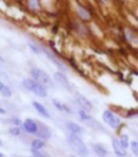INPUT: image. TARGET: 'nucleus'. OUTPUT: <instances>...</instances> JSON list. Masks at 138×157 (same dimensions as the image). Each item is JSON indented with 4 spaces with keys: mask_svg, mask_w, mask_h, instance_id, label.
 Segmentation results:
<instances>
[{
    "mask_svg": "<svg viewBox=\"0 0 138 157\" xmlns=\"http://www.w3.org/2000/svg\"><path fill=\"white\" fill-rule=\"evenodd\" d=\"M22 84L26 89L31 91L35 95L41 98H45L48 96V92L45 90V88L44 85L36 82L35 80H31V78H25L24 81L22 82Z\"/></svg>",
    "mask_w": 138,
    "mask_h": 157,
    "instance_id": "1",
    "label": "nucleus"
},
{
    "mask_svg": "<svg viewBox=\"0 0 138 157\" xmlns=\"http://www.w3.org/2000/svg\"><path fill=\"white\" fill-rule=\"evenodd\" d=\"M30 75L32 76L33 80H35L36 82H38L44 87H52L53 86L50 76L47 72H44V70L38 68V67H33V68H31Z\"/></svg>",
    "mask_w": 138,
    "mask_h": 157,
    "instance_id": "2",
    "label": "nucleus"
},
{
    "mask_svg": "<svg viewBox=\"0 0 138 157\" xmlns=\"http://www.w3.org/2000/svg\"><path fill=\"white\" fill-rule=\"evenodd\" d=\"M68 142L71 149L80 156H87L89 154L88 149L86 148L85 144L80 140L75 133H72L68 137Z\"/></svg>",
    "mask_w": 138,
    "mask_h": 157,
    "instance_id": "3",
    "label": "nucleus"
},
{
    "mask_svg": "<svg viewBox=\"0 0 138 157\" xmlns=\"http://www.w3.org/2000/svg\"><path fill=\"white\" fill-rule=\"evenodd\" d=\"M102 117H103V120H104L110 127H112L113 129L118 128L120 123H121L120 118L118 117H117L113 113H112V112L109 110H106L104 113H103Z\"/></svg>",
    "mask_w": 138,
    "mask_h": 157,
    "instance_id": "4",
    "label": "nucleus"
},
{
    "mask_svg": "<svg viewBox=\"0 0 138 157\" xmlns=\"http://www.w3.org/2000/svg\"><path fill=\"white\" fill-rule=\"evenodd\" d=\"M42 50L45 54V56H47V57L50 60V62H52L61 71H67V67L65 66V64L63 62H61L58 58H57L51 51L45 49V48H42Z\"/></svg>",
    "mask_w": 138,
    "mask_h": 157,
    "instance_id": "5",
    "label": "nucleus"
},
{
    "mask_svg": "<svg viewBox=\"0 0 138 157\" xmlns=\"http://www.w3.org/2000/svg\"><path fill=\"white\" fill-rule=\"evenodd\" d=\"M75 99L77 103L82 107V110L86 111V112H90L92 110V104L89 100L84 97L82 96V94H76V97H75Z\"/></svg>",
    "mask_w": 138,
    "mask_h": 157,
    "instance_id": "6",
    "label": "nucleus"
},
{
    "mask_svg": "<svg viewBox=\"0 0 138 157\" xmlns=\"http://www.w3.org/2000/svg\"><path fill=\"white\" fill-rule=\"evenodd\" d=\"M113 148L114 153H116L117 156L123 157V156H126V154H127V151H126L125 148L121 145L120 141L117 140V138H113Z\"/></svg>",
    "mask_w": 138,
    "mask_h": 157,
    "instance_id": "7",
    "label": "nucleus"
},
{
    "mask_svg": "<svg viewBox=\"0 0 138 157\" xmlns=\"http://www.w3.org/2000/svg\"><path fill=\"white\" fill-rule=\"evenodd\" d=\"M53 78L58 83L62 84L63 86L67 87L69 85V82H68V80H67L66 76L62 71H57V72H55L54 75H53Z\"/></svg>",
    "mask_w": 138,
    "mask_h": 157,
    "instance_id": "8",
    "label": "nucleus"
},
{
    "mask_svg": "<svg viewBox=\"0 0 138 157\" xmlns=\"http://www.w3.org/2000/svg\"><path fill=\"white\" fill-rule=\"evenodd\" d=\"M24 128L29 133H36L37 132V124L32 119H29V118L26 119L24 123Z\"/></svg>",
    "mask_w": 138,
    "mask_h": 157,
    "instance_id": "9",
    "label": "nucleus"
},
{
    "mask_svg": "<svg viewBox=\"0 0 138 157\" xmlns=\"http://www.w3.org/2000/svg\"><path fill=\"white\" fill-rule=\"evenodd\" d=\"M77 13H78V15L82 18V20H89L91 18V14L88 10L84 8V7H82V6H79L78 9H77Z\"/></svg>",
    "mask_w": 138,
    "mask_h": 157,
    "instance_id": "10",
    "label": "nucleus"
},
{
    "mask_svg": "<svg viewBox=\"0 0 138 157\" xmlns=\"http://www.w3.org/2000/svg\"><path fill=\"white\" fill-rule=\"evenodd\" d=\"M36 134H37V136H39L40 138L48 139V138H49V136H50V132H49L48 129L44 128V126L42 124V129H39V128L37 127Z\"/></svg>",
    "mask_w": 138,
    "mask_h": 157,
    "instance_id": "11",
    "label": "nucleus"
},
{
    "mask_svg": "<svg viewBox=\"0 0 138 157\" xmlns=\"http://www.w3.org/2000/svg\"><path fill=\"white\" fill-rule=\"evenodd\" d=\"M33 106L34 108H35L37 110V112L39 114H41L42 116L45 117H49V114H48V112L47 111V109L44 108V105H42L40 102H37V101H34L33 102Z\"/></svg>",
    "mask_w": 138,
    "mask_h": 157,
    "instance_id": "12",
    "label": "nucleus"
},
{
    "mask_svg": "<svg viewBox=\"0 0 138 157\" xmlns=\"http://www.w3.org/2000/svg\"><path fill=\"white\" fill-rule=\"evenodd\" d=\"M66 127L67 129L72 132L73 133L77 134V133H79V132H82V127H80L79 125H78L77 123H74V122H68L67 124H66Z\"/></svg>",
    "mask_w": 138,
    "mask_h": 157,
    "instance_id": "13",
    "label": "nucleus"
},
{
    "mask_svg": "<svg viewBox=\"0 0 138 157\" xmlns=\"http://www.w3.org/2000/svg\"><path fill=\"white\" fill-rule=\"evenodd\" d=\"M94 150H95V151H96V153L98 155V156H100V157H104V156H106V154H107V151H106V149L105 148H103L101 145H95L94 146Z\"/></svg>",
    "mask_w": 138,
    "mask_h": 157,
    "instance_id": "14",
    "label": "nucleus"
},
{
    "mask_svg": "<svg viewBox=\"0 0 138 157\" xmlns=\"http://www.w3.org/2000/svg\"><path fill=\"white\" fill-rule=\"evenodd\" d=\"M44 146V141L42 139H34L31 143V147L34 150H40Z\"/></svg>",
    "mask_w": 138,
    "mask_h": 157,
    "instance_id": "15",
    "label": "nucleus"
},
{
    "mask_svg": "<svg viewBox=\"0 0 138 157\" xmlns=\"http://www.w3.org/2000/svg\"><path fill=\"white\" fill-rule=\"evenodd\" d=\"M120 143L125 149L129 147V136L127 134H122L120 138Z\"/></svg>",
    "mask_w": 138,
    "mask_h": 157,
    "instance_id": "16",
    "label": "nucleus"
},
{
    "mask_svg": "<svg viewBox=\"0 0 138 157\" xmlns=\"http://www.w3.org/2000/svg\"><path fill=\"white\" fill-rule=\"evenodd\" d=\"M0 93H1V95H2L3 97H5V98H10V97H11V90L10 89V87H8V86H4Z\"/></svg>",
    "mask_w": 138,
    "mask_h": 157,
    "instance_id": "17",
    "label": "nucleus"
},
{
    "mask_svg": "<svg viewBox=\"0 0 138 157\" xmlns=\"http://www.w3.org/2000/svg\"><path fill=\"white\" fill-rule=\"evenodd\" d=\"M29 6L32 10H38L40 8L39 0H29Z\"/></svg>",
    "mask_w": 138,
    "mask_h": 157,
    "instance_id": "18",
    "label": "nucleus"
},
{
    "mask_svg": "<svg viewBox=\"0 0 138 157\" xmlns=\"http://www.w3.org/2000/svg\"><path fill=\"white\" fill-rule=\"evenodd\" d=\"M131 148H132V153L138 157V142L136 141H132L131 143Z\"/></svg>",
    "mask_w": 138,
    "mask_h": 157,
    "instance_id": "19",
    "label": "nucleus"
},
{
    "mask_svg": "<svg viewBox=\"0 0 138 157\" xmlns=\"http://www.w3.org/2000/svg\"><path fill=\"white\" fill-rule=\"evenodd\" d=\"M126 35H127V38H128L132 43H133V44H137V43H138V39L132 34V33H131L129 30L126 31Z\"/></svg>",
    "mask_w": 138,
    "mask_h": 157,
    "instance_id": "20",
    "label": "nucleus"
},
{
    "mask_svg": "<svg viewBox=\"0 0 138 157\" xmlns=\"http://www.w3.org/2000/svg\"><path fill=\"white\" fill-rule=\"evenodd\" d=\"M29 47L30 48V49H31L34 53H35V54H41V52L43 51L42 48H38L37 46H35V44H29Z\"/></svg>",
    "mask_w": 138,
    "mask_h": 157,
    "instance_id": "21",
    "label": "nucleus"
},
{
    "mask_svg": "<svg viewBox=\"0 0 138 157\" xmlns=\"http://www.w3.org/2000/svg\"><path fill=\"white\" fill-rule=\"evenodd\" d=\"M79 117H82L83 120H87V119H90L91 117H90V116L88 115V114H86V111H84V110H79Z\"/></svg>",
    "mask_w": 138,
    "mask_h": 157,
    "instance_id": "22",
    "label": "nucleus"
},
{
    "mask_svg": "<svg viewBox=\"0 0 138 157\" xmlns=\"http://www.w3.org/2000/svg\"><path fill=\"white\" fill-rule=\"evenodd\" d=\"M9 132H10V133L11 134V136H19V134H20V129L19 128H16V127H14V128H10Z\"/></svg>",
    "mask_w": 138,
    "mask_h": 157,
    "instance_id": "23",
    "label": "nucleus"
},
{
    "mask_svg": "<svg viewBox=\"0 0 138 157\" xmlns=\"http://www.w3.org/2000/svg\"><path fill=\"white\" fill-rule=\"evenodd\" d=\"M53 103H54V105H55V107L58 109V110H60V111H63V107H64V105H63V104H61L58 100H56V99H54L53 100Z\"/></svg>",
    "mask_w": 138,
    "mask_h": 157,
    "instance_id": "24",
    "label": "nucleus"
},
{
    "mask_svg": "<svg viewBox=\"0 0 138 157\" xmlns=\"http://www.w3.org/2000/svg\"><path fill=\"white\" fill-rule=\"evenodd\" d=\"M0 78H4V80H8V78H9L8 74L6 73V71L2 68V67H0Z\"/></svg>",
    "mask_w": 138,
    "mask_h": 157,
    "instance_id": "25",
    "label": "nucleus"
},
{
    "mask_svg": "<svg viewBox=\"0 0 138 157\" xmlns=\"http://www.w3.org/2000/svg\"><path fill=\"white\" fill-rule=\"evenodd\" d=\"M31 152H32V154H33L34 157H44L40 151H38V150H34V149H32V150H31Z\"/></svg>",
    "mask_w": 138,
    "mask_h": 157,
    "instance_id": "26",
    "label": "nucleus"
},
{
    "mask_svg": "<svg viewBox=\"0 0 138 157\" xmlns=\"http://www.w3.org/2000/svg\"><path fill=\"white\" fill-rule=\"evenodd\" d=\"M13 122L15 123V124H17V125H20V124H21L20 120H19V119H17V118H14V119H13Z\"/></svg>",
    "mask_w": 138,
    "mask_h": 157,
    "instance_id": "27",
    "label": "nucleus"
},
{
    "mask_svg": "<svg viewBox=\"0 0 138 157\" xmlns=\"http://www.w3.org/2000/svg\"><path fill=\"white\" fill-rule=\"evenodd\" d=\"M100 1L103 3V4H105V5H107V4H109V2H110V0H100Z\"/></svg>",
    "mask_w": 138,
    "mask_h": 157,
    "instance_id": "28",
    "label": "nucleus"
},
{
    "mask_svg": "<svg viewBox=\"0 0 138 157\" xmlns=\"http://www.w3.org/2000/svg\"><path fill=\"white\" fill-rule=\"evenodd\" d=\"M5 85H4V83L2 82H0V92H1V90L3 89V87H4Z\"/></svg>",
    "mask_w": 138,
    "mask_h": 157,
    "instance_id": "29",
    "label": "nucleus"
},
{
    "mask_svg": "<svg viewBox=\"0 0 138 157\" xmlns=\"http://www.w3.org/2000/svg\"><path fill=\"white\" fill-rule=\"evenodd\" d=\"M0 114H5V110L0 107Z\"/></svg>",
    "mask_w": 138,
    "mask_h": 157,
    "instance_id": "30",
    "label": "nucleus"
},
{
    "mask_svg": "<svg viewBox=\"0 0 138 157\" xmlns=\"http://www.w3.org/2000/svg\"><path fill=\"white\" fill-rule=\"evenodd\" d=\"M0 62H2V63H4V62H5V61H4V58L2 57L1 55H0Z\"/></svg>",
    "mask_w": 138,
    "mask_h": 157,
    "instance_id": "31",
    "label": "nucleus"
},
{
    "mask_svg": "<svg viewBox=\"0 0 138 157\" xmlns=\"http://www.w3.org/2000/svg\"><path fill=\"white\" fill-rule=\"evenodd\" d=\"M0 157H4V155H3V154H2L1 152H0Z\"/></svg>",
    "mask_w": 138,
    "mask_h": 157,
    "instance_id": "32",
    "label": "nucleus"
},
{
    "mask_svg": "<svg viewBox=\"0 0 138 157\" xmlns=\"http://www.w3.org/2000/svg\"><path fill=\"white\" fill-rule=\"evenodd\" d=\"M1 144H2V141H1V139H0V146H1Z\"/></svg>",
    "mask_w": 138,
    "mask_h": 157,
    "instance_id": "33",
    "label": "nucleus"
},
{
    "mask_svg": "<svg viewBox=\"0 0 138 157\" xmlns=\"http://www.w3.org/2000/svg\"><path fill=\"white\" fill-rule=\"evenodd\" d=\"M26 157H32V156H26Z\"/></svg>",
    "mask_w": 138,
    "mask_h": 157,
    "instance_id": "34",
    "label": "nucleus"
}]
</instances>
